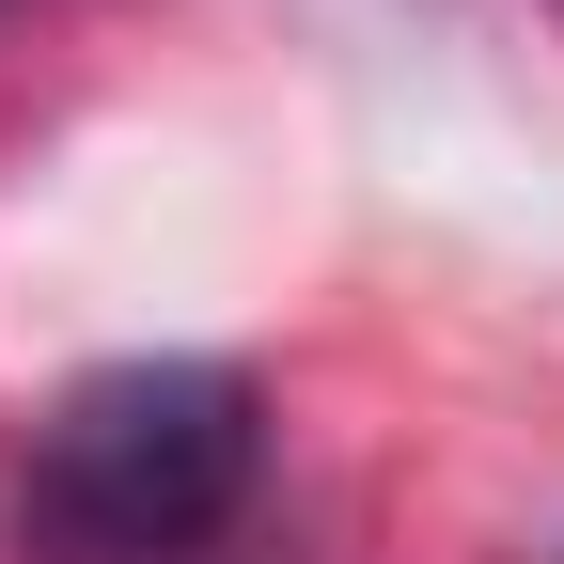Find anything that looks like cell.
Returning <instances> with one entry per match:
<instances>
[{"mask_svg": "<svg viewBox=\"0 0 564 564\" xmlns=\"http://www.w3.org/2000/svg\"><path fill=\"white\" fill-rule=\"evenodd\" d=\"M267 486V392L236 361H95L17 455V533L47 564H188Z\"/></svg>", "mask_w": 564, "mask_h": 564, "instance_id": "6da1fadb", "label": "cell"}]
</instances>
